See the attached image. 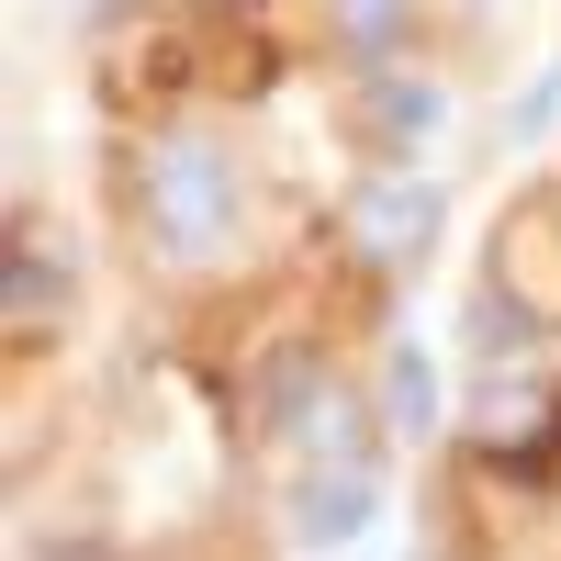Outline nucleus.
<instances>
[{
	"label": "nucleus",
	"instance_id": "1",
	"mask_svg": "<svg viewBox=\"0 0 561 561\" xmlns=\"http://www.w3.org/2000/svg\"><path fill=\"white\" fill-rule=\"evenodd\" d=\"M135 214H147V237H158L169 270H214L237 248V214H248L237 158L203 147V135H158V147L135 158Z\"/></svg>",
	"mask_w": 561,
	"mask_h": 561
},
{
	"label": "nucleus",
	"instance_id": "2",
	"mask_svg": "<svg viewBox=\"0 0 561 561\" xmlns=\"http://www.w3.org/2000/svg\"><path fill=\"white\" fill-rule=\"evenodd\" d=\"M438 180H415V169H382V180H359L348 192V248L370 259V270H415L438 248Z\"/></svg>",
	"mask_w": 561,
	"mask_h": 561
},
{
	"label": "nucleus",
	"instance_id": "3",
	"mask_svg": "<svg viewBox=\"0 0 561 561\" xmlns=\"http://www.w3.org/2000/svg\"><path fill=\"white\" fill-rule=\"evenodd\" d=\"M370 517H382V472L370 460H314V483L293 494V539L304 550H348V539H370Z\"/></svg>",
	"mask_w": 561,
	"mask_h": 561
},
{
	"label": "nucleus",
	"instance_id": "4",
	"mask_svg": "<svg viewBox=\"0 0 561 561\" xmlns=\"http://www.w3.org/2000/svg\"><path fill=\"white\" fill-rule=\"evenodd\" d=\"M382 427H393V438H427V427H438V359L415 348V337L382 359Z\"/></svg>",
	"mask_w": 561,
	"mask_h": 561
},
{
	"label": "nucleus",
	"instance_id": "5",
	"mask_svg": "<svg viewBox=\"0 0 561 561\" xmlns=\"http://www.w3.org/2000/svg\"><path fill=\"white\" fill-rule=\"evenodd\" d=\"M438 79H404V68H382V79H370V124H382L393 135V147H415V135H438Z\"/></svg>",
	"mask_w": 561,
	"mask_h": 561
},
{
	"label": "nucleus",
	"instance_id": "6",
	"mask_svg": "<svg viewBox=\"0 0 561 561\" xmlns=\"http://www.w3.org/2000/svg\"><path fill=\"white\" fill-rule=\"evenodd\" d=\"M293 415H304V427H293L304 460H370V449H359V404H348V393H304Z\"/></svg>",
	"mask_w": 561,
	"mask_h": 561
},
{
	"label": "nucleus",
	"instance_id": "7",
	"mask_svg": "<svg viewBox=\"0 0 561 561\" xmlns=\"http://www.w3.org/2000/svg\"><path fill=\"white\" fill-rule=\"evenodd\" d=\"M404 12H415V0H337V34L359 45V57H382V45L404 34Z\"/></svg>",
	"mask_w": 561,
	"mask_h": 561
}]
</instances>
